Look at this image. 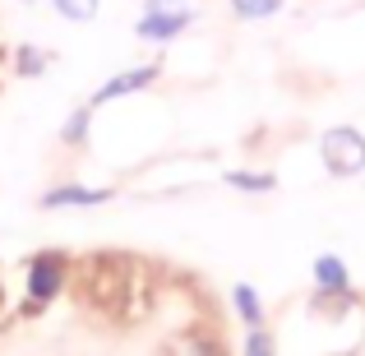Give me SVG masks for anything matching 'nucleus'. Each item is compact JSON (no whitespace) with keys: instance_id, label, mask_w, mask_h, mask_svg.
Returning <instances> with one entry per match:
<instances>
[{"instance_id":"10","label":"nucleus","mask_w":365,"mask_h":356,"mask_svg":"<svg viewBox=\"0 0 365 356\" xmlns=\"http://www.w3.org/2000/svg\"><path fill=\"white\" fill-rule=\"evenodd\" d=\"M56 14L70 19V24H93V19L102 14V0H51Z\"/></svg>"},{"instance_id":"3","label":"nucleus","mask_w":365,"mask_h":356,"mask_svg":"<svg viewBox=\"0 0 365 356\" xmlns=\"http://www.w3.org/2000/svg\"><path fill=\"white\" fill-rule=\"evenodd\" d=\"M195 9L190 5H143V14L134 19V33L143 37V42H176L180 33H190L195 28Z\"/></svg>"},{"instance_id":"6","label":"nucleus","mask_w":365,"mask_h":356,"mask_svg":"<svg viewBox=\"0 0 365 356\" xmlns=\"http://www.w3.org/2000/svg\"><path fill=\"white\" fill-rule=\"evenodd\" d=\"M314 292L319 296H351V273L342 255H319L314 259Z\"/></svg>"},{"instance_id":"1","label":"nucleus","mask_w":365,"mask_h":356,"mask_svg":"<svg viewBox=\"0 0 365 356\" xmlns=\"http://www.w3.org/2000/svg\"><path fill=\"white\" fill-rule=\"evenodd\" d=\"M319 158L338 180L361 176L365 171V134L356 125H333V130H324V139H319Z\"/></svg>"},{"instance_id":"13","label":"nucleus","mask_w":365,"mask_h":356,"mask_svg":"<svg viewBox=\"0 0 365 356\" xmlns=\"http://www.w3.org/2000/svg\"><path fill=\"white\" fill-rule=\"evenodd\" d=\"M245 356H277L268 329H245Z\"/></svg>"},{"instance_id":"4","label":"nucleus","mask_w":365,"mask_h":356,"mask_svg":"<svg viewBox=\"0 0 365 356\" xmlns=\"http://www.w3.org/2000/svg\"><path fill=\"white\" fill-rule=\"evenodd\" d=\"M153 79H158V65H130V70H120V74H111V79L98 83V93L88 98V107H107V102L134 98V93H143Z\"/></svg>"},{"instance_id":"11","label":"nucleus","mask_w":365,"mask_h":356,"mask_svg":"<svg viewBox=\"0 0 365 356\" xmlns=\"http://www.w3.org/2000/svg\"><path fill=\"white\" fill-rule=\"evenodd\" d=\"M88 121H93V107L83 102V107H74L70 116H65L61 139H65V143H88Z\"/></svg>"},{"instance_id":"5","label":"nucleus","mask_w":365,"mask_h":356,"mask_svg":"<svg viewBox=\"0 0 365 356\" xmlns=\"http://www.w3.org/2000/svg\"><path fill=\"white\" fill-rule=\"evenodd\" d=\"M111 199V190H102V185H56V190H46L42 195V208L46 213H61V208H98V204H107Z\"/></svg>"},{"instance_id":"9","label":"nucleus","mask_w":365,"mask_h":356,"mask_svg":"<svg viewBox=\"0 0 365 356\" xmlns=\"http://www.w3.org/2000/svg\"><path fill=\"white\" fill-rule=\"evenodd\" d=\"M227 5H232V14H236V19H245V24H259V19L282 14L287 0H227Z\"/></svg>"},{"instance_id":"7","label":"nucleus","mask_w":365,"mask_h":356,"mask_svg":"<svg viewBox=\"0 0 365 356\" xmlns=\"http://www.w3.org/2000/svg\"><path fill=\"white\" fill-rule=\"evenodd\" d=\"M232 305H236V315H241L245 329H264V301H259V292L250 283L232 287Z\"/></svg>"},{"instance_id":"12","label":"nucleus","mask_w":365,"mask_h":356,"mask_svg":"<svg viewBox=\"0 0 365 356\" xmlns=\"http://www.w3.org/2000/svg\"><path fill=\"white\" fill-rule=\"evenodd\" d=\"M46 65H51V56H46L42 46H19L14 51V70L28 74V79H33V74H46Z\"/></svg>"},{"instance_id":"2","label":"nucleus","mask_w":365,"mask_h":356,"mask_svg":"<svg viewBox=\"0 0 365 356\" xmlns=\"http://www.w3.org/2000/svg\"><path fill=\"white\" fill-rule=\"evenodd\" d=\"M65 283H70V259H65V255L42 250V255L28 259V305H33V310L51 305L56 296L65 292Z\"/></svg>"},{"instance_id":"8","label":"nucleus","mask_w":365,"mask_h":356,"mask_svg":"<svg viewBox=\"0 0 365 356\" xmlns=\"http://www.w3.org/2000/svg\"><path fill=\"white\" fill-rule=\"evenodd\" d=\"M222 185L245 190V195H268V190H277V176L273 171H222Z\"/></svg>"}]
</instances>
